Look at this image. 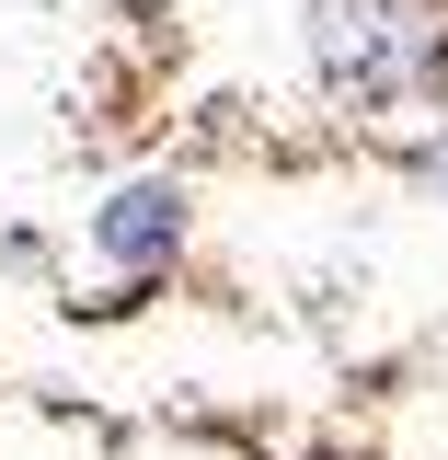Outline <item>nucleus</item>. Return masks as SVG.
Instances as JSON below:
<instances>
[{
  "label": "nucleus",
  "mask_w": 448,
  "mask_h": 460,
  "mask_svg": "<svg viewBox=\"0 0 448 460\" xmlns=\"http://www.w3.org/2000/svg\"><path fill=\"white\" fill-rule=\"evenodd\" d=\"M172 242H184V196H162V184H138V196L104 208V253L115 265H162Z\"/></svg>",
  "instance_id": "obj_2"
},
{
  "label": "nucleus",
  "mask_w": 448,
  "mask_h": 460,
  "mask_svg": "<svg viewBox=\"0 0 448 460\" xmlns=\"http://www.w3.org/2000/svg\"><path fill=\"white\" fill-rule=\"evenodd\" d=\"M437 184H448V150H437Z\"/></svg>",
  "instance_id": "obj_3"
},
{
  "label": "nucleus",
  "mask_w": 448,
  "mask_h": 460,
  "mask_svg": "<svg viewBox=\"0 0 448 460\" xmlns=\"http://www.w3.org/2000/svg\"><path fill=\"white\" fill-rule=\"evenodd\" d=\"M311 47H322V81L345 104H437L448 93V0H322L311 12Z\"/></svg>",
  "instance_id": "obj_1"
}]
</instances>
